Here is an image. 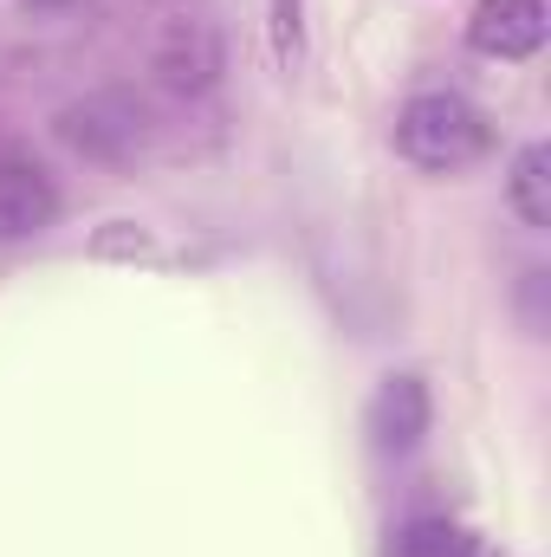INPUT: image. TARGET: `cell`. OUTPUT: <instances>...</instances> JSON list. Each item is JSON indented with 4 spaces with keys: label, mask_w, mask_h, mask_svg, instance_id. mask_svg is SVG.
Wrapping results in <instances>:
<instances>
[{
    "label": "cell",
    "mask_w": 551,
    "mask_h": 557,
    "mask_svg": "<svg viewBox=\"0 0 551 557\" xmlns=\"http://www.w3.org/2000/svg\"><path fill=\"white\" fill-rule=\"evenodd\" d=\"M59 137L72 149H85V156H98V162H131L149 137V124H143V104L131 91H105V98L72 104L59 117Z\"/></svg>",
    "instance_id": "2"
},
{
    "label": "cell",
    "mask_w": 551,
    "mask_h": 557,
    "mask_svg": "<svg viewBox=\"0 0 551 557\" xmlns=\"http://www.w3.org/2000/svg\"><path fill=\"white\" fill-rule=\"evenodd\" d=\"M59 214V188L33 156H0V240H33Z\"/></svg>",
    "instance_id": "5"
},
{
    "label": "cell",
    "mask_w": 551,
    "mask_h": 557,
    "mask_svg": "<svg viewBox=\"0 0 551 557\" xmlns=\"http://www.w3.org/2000/svg\"><path fill=\"white\" fill-rule=\"evenodd\" d=\"M467 46L487 59H532L546 46V0H480L467 13Z\"/></svg>",
    "instance_id": "4"
},
{
    "label": "cell",
    "mask_w": 551,
    "mask_h": 557,
    "mask_svg": "<svg viewBox=\"0 0 551 557\" xmlns=\"http://www.w3.org/2000/svg\"><path fill=\"white\" fill-rule=\"evenodd\" d=\"M506 201H513V214L526 221V227H551V149L546 143H526L519 156H513V175H506Z\"/></svg>",
    "instance_id": "6"
},
{
    "label": "cell",
    "mask_w": 551,
    "mask_h": 557,
    "mask_svg": "<svg viewBox=\"0 0 551 557\" xmlns=\"http://www.w3.org/2000/svg\"><path fill=\"white\" fill-rule=\"evenodd\" d=\"M383 557H474V539L454 519H409L390 532Z\"/></svg>",
    "instance_id": "7"
},
{
    "label": "cell",
    "mask_w": 551,
    "mask_h": 557,
    "mask_svg": "<svg viewBox=\"0 0 551 557\" xmlns=\"http://www.w3.org/2000/svg\"><path fill=\"white\" fill-rule=\"evenodd\" d=\"M428 421H434L428 383L403 370V376H383V383H377L364 428H370V447H377V454H415L421 434H428Z\"/></svg>",
    "instance_id": "3"
},
{
    "label": "cell",
    "mask_w": 551,
    "mask_h": 557,
    "mask_svg": "<svg viewBox=\"0 0 551 557\" xmlns=\"http://www.w3.org/2000/svg\"><path fill=\"white\" fill-rule=\"evenodd\" d=\"M487 143H493L487 117L461 91H415L409 104L396 111V149L409 156L415 169H428V175H454V169L480 162Z\"/></svg>",
    "instance_id": "1"
}]
</instances>
